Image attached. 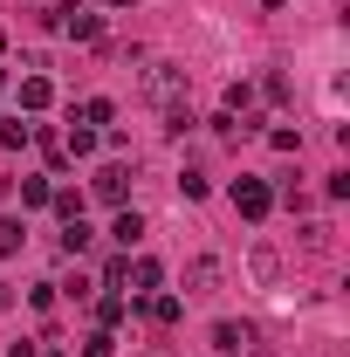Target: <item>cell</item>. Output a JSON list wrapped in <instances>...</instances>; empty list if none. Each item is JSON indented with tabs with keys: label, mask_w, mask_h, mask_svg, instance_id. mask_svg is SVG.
Returning a JSON list of instances; mask_svg holds the SVG:
<instances>
[{
	"label": "cell",
	"mask_w": 350,
	"mask_h": 357,
	"mask_svg": "<svg viewBox=\"0 0 350 357\" xmlns=\"http://www.w3.org/2000/svg\"><path fill=\"white\" fill-rule=\"evenodd\" d=\"M62 35H69V42H96V35H103V21H96L89 7H76V0H62Z\"/></svg>",
	"instance_id": "obj_1"
},
{
	"label": "cell",
	"mask_w": 350,
	"mask_h": 357,
	"mask_svg": "<svg viewBox=\"0 0 350 357\" xmlns=\"http://www.w3.org/2000/svg\"><path fill=\"white\" fill-rule=\"evenodd\" d=\"M234 206H241V213H248V220H261L268 206H275V192H268L261 178H241V185H234Z\"/></svg>",
	"instance_id": "obj_2"
},
{
	"label": "cell",
	"mask_w": 350,
	"mask_h": 357,
	"mask_svg": "<svg viewBox=\"0 0 350 357\" xmlns=\"http://www.w3.org/2000/svg\"><path fill=\"white\" fill-rule=\"evenodd\" d=\"M178 83H185V69H178V62H151V69H144V96H158V103H165Z\"/></svg>",
	"instance_id": "obj_3"
},
{
	"label": "cell",
	"mask_w": 350,
	"mask_h": 357,
	"mask_svg": "<svg viewBox=\"0 0 350 357\" xmlns=\"http://www.w3.org/2000/svg\"><path fill=\"white\" fill-rule=\"evenodd\" d=\"M124 282H131L137 296H151V289H158V282H165V268L151 261V255H137V261H124Z\"/></svg>",
	"instance_id": "obj_4"
},
{
	"label": "cell",
	"mask_w": 350,
	"mask_h": 357,
	"mask_svg": "<svg viewBox=\"0 0 350 357\" xmlns=\"http://www.w3.org/2000/svg\"><path fill=\"white\" fill-rule=\"evenodd\" d=\"M124 178H131V165H103V172L89 178V192H96V199H110V206H117V199H124Z\"/></svg>",
	"instance_id": "obj_5"
},
{
	"label": "cell",
	"mask_w": 350,
	"mask_h": 357,
	"mask_svg": "<svg viewBox=\"0 0 350 357\" xmlns=\"http://www.w3.org/2000/svg\"><path fill=\"white\" fill-rule=\"evenodd\" d=\"M110 241H117V248H137V241H144V220H137V213H117Z\"/></svg>",
	"instance_id": "obj_6"
},
{
	"label": "cell",
	"mask_w": 350,
	"mask_h": 357,
	"mask_svg": "<svg viewBox=\"0 0 350 357\" xmlns=\"http://www.w3.org/2000/svg\"><path fill=\"white\" fill-rule=\"evenodd\" d=\"M185 282H192V289H213V282H220V261H213V255H199V261L185 268Z\"/></svg>",
	"instance_id": "obj_7"
},
{
	"label": "cell",
	"mask_w": 350,
	"mask_h": 357,
	"mask_svg": "<svg viewBox=\"0 0 350 357\" xmlns=\"http://www.w3.org/2000/svg\"><path fill=\"white\" fill-rule=\"evenodd\" d=\"M48 96H55V89H48V76H28V83H21V103H28V110H42Z\"/></svg>",
	"instance_id": "obj_8"
},
{
	"label": "cell",
	"mask_w": 350,
	"mask_h": 357,
	"mask_svg": "<svg viewBox=\"0 0 350 357\" xmlns=\"http://www.w3.org/2000/svg\"><path fill=\"white\" fill-rule=\"evenodd\" d=\"M83 248H89V227L69 220V227H62V255H83Z\"/></svg>",
	"instance_id": "obj_9"
},
{
	"label": "cell",
	"mask_w": 350,
	"mask_h": 357,
	"mask_svg": "<svg viewBox=\"0 0 350 357\" xmlns=\"http://www.w3.org/2000/svg\"><path fill=\"white\" fill-rule=\"evenodd\" d=\"M213 344H220V351H241V344H248V330H241V323H220Z\"/></svg>",
	"instance_id": "obj_10"
},
{
	"label": "cell",
	"mask_w": 350,
	"mask_h": 357,
	"mask_svg": "<svg viewBox=\"0 0 350 357\" xmlns=\"http://www.w3.org/2000/svg\"><path fill=\"white\" fill-rule=\"evenodd\" d=\"M48 199H55V213H62V220H83V199H76V192H48Z\"/></svg>",
	"instance_id": "obj_11"
},
{
	"label": "cell",
	"mask_w": 350,
	"mask_h": 357,
	"mask_svg": "<svg viewBox=\"0 0 350 357\" xmlns=\"http://www.w3.org/2000/svg\"><path fill=\"white\" fill-rule=\"evenodd\" d=\"M21 241H28V234H21V220H0V255H14Z\"/></svg>",
	"instance_id": "obj_12"
},
{
	"label": "cell",
	"mask_w": 350,
	"mask_h": 357,
	"mask_svg": "<svg viewBox=\"0 0 350 357\" xmlns=\"http://www.w3.org/2000/svg\"><path fill=\"white\" fill-rule=\"evenodd\" d=\"M144 310L158 316V323H178V303H172V296H151V303H144Z\"/></svg>",
	"instance_id": "obj_13"
},
{
	"label": "cell",
	"mask_w": 350,
	"mask_h": 357,
	"mask_svg": "<svg viewBox=\"0 0 350 357\" xmlns=\"http://www.w3.org/2000/svg\"><path fill=\"white\" fill-rule=\"evenodd\" d=\"M69 151H76V158H89V151H96V131H89V124H83V131H69Z\"/></svg>",
	"instance_id": "obj_14"
},
{
	"label": "cell",
	"mask_w": 350,
	"mask_h": 357,
	"mask_svg": "<svg viewBox=\"0 0 350 357\" xmlns=\"http://www.w3.org/2000/svg\"><path fill=\"white\" fill-rule=\"evenodd\" d=\"M110 7H131V0H110Z\"/></svg>",
	"instance_id": "obj_15"
},
{
	"label": "cell",
	"mask_w": 350,
	"mask_h": 357,
	"mask_svg": "<svg viewBox=\"0 0 350 357\" xmlns=\"http://www.w3.org/2000/svg\"><path fill=\"white\" fill-rule=\"evenodd\" d=\"M0 55H7V35H0Z\"/></svg>",
	"instance_id": "obj_16"
}]
</instances>
